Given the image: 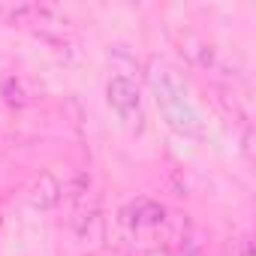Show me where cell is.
<instances>
[{
	"label": "cell",
	"instance_id": "1",
	"mask_svg": "<svg viewBox=\"0 0 256 256\" xmlns=\"http://www.w3.org/2000/svg\"><path fill=\"white\" fill-rule=\"evenodd\" d=\"M148 82L157 94V106L163 112V118L169 120L172 130H178L181 136H202V120L193 108V102L187 100V90L181 84V78L163 64V60H151L148 66Z\"/></svg>",
	"mask_w": 256,
	"mask_h": 256
},
{
	"label": "cell",
	"instance_id": "2",
	"mask_svg": "<svg viewBox=\"0 0 256 256\" xmlns=\"http://www.w3.org/2000/svg\"><path fill=\"white\" fill-rule=\"evenodd\" d=\"M108 106L124 118V120H139L142 118V100H139V88L130 76H114L106 88Z\"/></svg>",
	"mask_w": 256,
	"mask_h": 256
},
{
	"label": "cell",
	"instance_id": "3",
	"mask_svg": "<svg viewBox=\"0 0 256 256\" xmlns=\"http://www.w3.org/2000/svg\"><path fill=\"white\" fill-rule=\"evenodd\" d=\"M60 193H64L60 181H58L52 172H40V175H36V181L30 184L28 202H30L36 211H52V208L60 202Z\"/></svg>",
	"mask_w": 256,
	"mask_h": 256
},
{
	"label": "cell",
	"instance_id": "4",
	"mask_svg": "<svg viewBox=\"0 0 256 256\" xmlns=\"http://www.w3.org/2000/svg\"><path fill=\"white\" fill-rule=\"evenodd\" d=\"M126 214H133V217H126V223L136 226V229H145V226H160L166 220V211L163 205L151 202V199H139L136 205H130V211Z\"/></svg>",
	"mask_w": 256,
	"mask_h": 256
},
{
	"label": "cell",
	"instance_id": "5",
	"mask_svg": "<svg viewBox=\"0 0 256 256\" xmlns=\"http://www.w3.org/2000/svg\"><path fill=\"white\" fill-rule=\"evenodd\" d=\"M4 96H6L10 106H24V102H28L24 94H22V82H18V78H6V82H4Z\"/></svg>",
	"mask_w": 256,
	"mask_h": 256
},
{
	"label": "cell",
	"instance_id": "6",
	"mask_svg": "<svg viewBox=\"0 0 256 256\" xmlns=\"http://www.w3.org/2000/svg\"><path fill=\"white\" fill-rule=\"evenodd\" d=\"M241 256H250V241H244V244H241Z\"/></svg>",
	"mask_w": 256,
	"mask_h": 256
},
{
	"label": "cell",
	"instance_id": "7",
	"mask_svg": "<svg viewBox=\"0 0 256 256\" xmlns=\"http://www.w3.org/2000/svg\"><path fill=\"white\" fill-rule=\"evenodd\" d=\"M148 256H169V253H166V250H151Z\"/></svg>",
	"mask_w": 256,
	"mask_h": 256
}]
</instances>
